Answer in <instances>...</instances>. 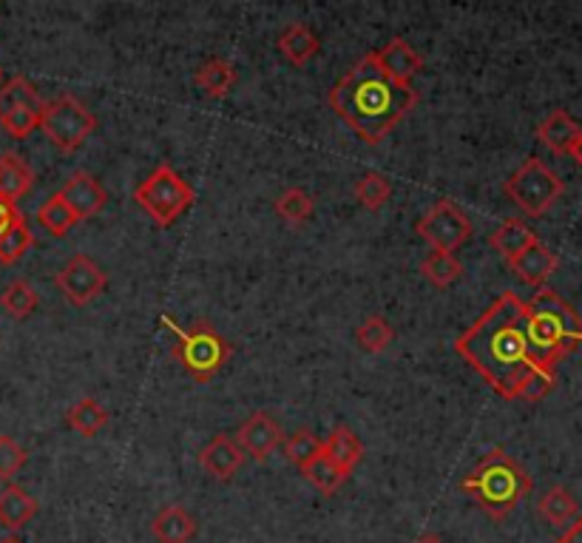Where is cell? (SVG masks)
Instances as JSON below:
<instances>
[{"mask_svg":"<svg viewBox=\"0 0 582 543\" xmlns=\"http://www.w3.org/2000/svg\"><path fill=\"white\" fill-rule=\"evenodd\" d=\"M458 356L469 361L503 399H520L526 381L542 370L531 356L526 330V302L517 293H501L461 339Z\"/></svg>","mask_w":582,"mask_h":543,"instance_id":"obj_1","label":"cell"},{"mask_svg":"<svg viewBox=\"0 0 582 543\" xmlns=\"http://www.w3.org/2000/svg\"><path fill=\"white\" fill-rule=\"evenodd\" d=\"M415 106H418V91L386 77L373 55L355 63L330 89V109L366 145H378Z\"/></svg>","mask_w":582,"mask_h":543,"instance_id":"obj_2","label":"cell"},{"mask_svg":"<svg viewBox=\"0 0 582 543\" xmlns=\"http://www.w3.org/2000/svg\"><path fill=\"white\" fill-rule=\"evenodd\" d=\"M528 347L542 370H557V361L582 345L580 313L551 287H540L526 302Z\"/></svg>","mask_w":582,"mask_h":543,"instance_id":"obj_3","label":"cell"},{"mask_svg":"<svg viewBox=\"0 0 582 543\" xmlns=\"http://www.w3.org/2000/svg\"><path fill=\"white\" fill-rule=\"evenodd\" d=\"M531 476L501 447L483 455V461L461 481L463 492L495 521L512 515L531 496Z\"/></svg>","mask_w":582,"mask_h":543,"instance_id":"obj_4","label":"cell"},{"mask_svg":"<svg viewBox=\"0 0 582 543\" xmlns=\"http://www.w3.org/2000/svg\"><path fill=\"white\" fill-rule=\"evenodd\" d=\"M163 325L174 333V359L188 370V376L199 384L217 379V373L231 359V345L222 333L213 330L210 322H197L188 330L176 327L171 316H163Z\"/></svg>","mask_w":582,"mask_h":543,"instance_id":"obj_5","label":"cell"},{"mask_svg":"<svg viewBox=\"0 0 582 543\" xmlns=\"http://www.w3.org/2000/svg\"><path fill=\"white\" fill-rule=\"evenodd\" d=\"M194 188L168 163L156 165L145 183L136 185L134 199L160 228H171L194 205Z\"/></svg>","mask_w":582,"mask_h":543,"instance_id":"obj_6","label":"cell"},{"mask_svg":"<svg viewBox=\"0 0 582 543\" xmlns=\"http://www.w3.org/2000/svg\"><path fill=\"white\" fill-rule=\"evenodd\" d=\"M562 180L557 177L549 165L537 160V156H528L526 163L508 177L506 183V197L520 208L526 217H542L549 214L557 205V199L562 197Z\"/></svg>","mask_w":582,"mask_h":543,"instance_id":"obj_7","label":"cell"},{"mask_svg":"<svg viewBox=\"0 0 582 543\" xmlns=\"http://www.w3.org/2000/svg\"><path fill=\"white\" fill-rule=\"evenodd\" d=\"M41 129L63 154H75L88 137L95 134L97 120L95 115L83 106L77 97L61 95L55 100L43 102Z\"/></svg>","mask_w":582,"mask_h":543,"instance_id":"obj_8","label":"cell"},{"mask_svg":"<svg viewBox=\"0 0 582 543\" xmlns=\"http://www.w3.org/2000/svg\"><path fill=\"white\" fill-rule=\"evenodd\" d=\"M415 228H418L420 237L432 245L435 251L454 253L472 237V222H469V217L458 205L449 203V199H440L427 217L418 219Z\"/></svg>","mask_w":582,"mask_h":543,"instance_id":"obj_9","label":"cell"},{"mask_svg":"<svg viewBox=\"0 0 582 543\" xmlns=\"http://www.w3.org/2000/svg\"><path fill=\"white\" fill-rule=\"evenodd\" d=\"M57 287L63 291L68 302L75 307H86L100 296L106 287H109V276L97 265L95 259L86 257V253H75L68 259L63 271L57 273Z\"/></svg>","mask_w":582,"mask_h":543,"instance_id":"obj_10","label":"cell"},{"mask_svg":"<svg viewBox=\"0 0 582 543\" xmlns=\"http://www.w3.org/2000/svg\"><path fill=\"white\" fill-rule=\"evenodd\" d=\"M282 442H285V433L278 427V422L262 410L253 413L237 433V444L242 447V453H248L256 461H264L267 455L276 453Z\"/></svg>","mask_w":582,"mask_h":543,"instance_id":"obj_11","label":"cell"},{"mask_svg":"<svg viewBox=\"0 0 582 543\" xmlns=\"http://www.w3.org/2000/svg\"><path fill=\"white\" fill-rule=\"evenodd\" d=\"M57 194L66 199V205L75 211L77 219L97 217V214L106 208V203H109L106 188H102V185L97 183L91 174H86V171H75V174L66 180V185H63Z\"/></svg>","mask_w":582,"mask_h":543,"instance_id":"obj_12","label":"cell"},{"mask_svg":"<svg viewBox=\"0 0 582 543\" xmlns=\"http://www.w3.org/2000/svg\"><path fill=\"white\" fill-rule=\"evenodd\" d=\"M244 461L242 447L237 444V438L231 435H213L202 449H199V464L208 473L210 478H217V481H231L233 476L239 473Z\"/></svg>","mask_w":582,"mask_h":543,"instance_id":"obj_13","label":"cell"},{"mask_svg":"<svg viewBox=\"0 0 582 543\" xmlns=\"http://www.w3.org/2000/svg\"><path fill=\"white\" fill-rule=\"evenodd\" d=\"M373 57L375 63L384 68V75L393 77V80L400 83V86H413V77L424 68L420 55L407 41H404V37H393V41L386 43L381 52H373Z\"/></svg>","mask_w":582,"mask_h":543,"instance_id":"obj_14","label":"cell"},{"mask_svg":"<svg viewBox=\"0 0 582 543\" xmlns=\"http://www.w3.org/2000/svg\"><path fill=\"white\" fill-rule=\"evenodd\" d=\"M508 265H512V271L520 276V282H526V285L531 287H540L542 282L557 271L560 259H557L554 251H549V248L537 239V242L528 245L526 251L517 253Z\"/></svg>","mask_w":582,"mask_h":543,"instance_id":"obj_15","label":"cell"},{"mask_svg":"<svg viewBox=\"0 0 582 543\" xmlns=\"http://www.w3.org/2000/svg\"><path fill=\"white\" fill-rule=\"evenodd\" d=\"M580 137L582 129L576 126V120L569 111L562 109L551 111V115L537 126V140H540L551 154H571Z\"/></svg>","mask_w":582,"mask_h":543,"instance_id":"obj_16","label":"cell"},{"mask_svg":"<svg viewBox=\"0 0 582 543\" xmlns=\"http://www.w3.org/2000/svg\"><path fill=\"white\" fill-rule=\"evenodd\" d=\"M37 515V501L18 484H7L0 489V526L9 532L23 530Z\"/></svg>","mask_w":582,"mask_h":543,"instance_id":"obj_17","label":"cell"},{"mask_svg":"<svg viewBox=\"0 0 582 543\" xmlns=\"http://www.w3.org/2000/svg\"><path fill=\"white\" fill-rule=\"evenodd\" d=\"M151 535L160 543H190L197 535V518L190 515L185 507H165L151 521Z\"/></svg>","mask_w":582,"mask_h":543,"instance_id":"obj_18","label":"cell"},{"mask_svg":"<svg viewBox=\"0 0 582 543\" xmlns=\"http://www.w3.org/2000/svg\"><path fill=\"white\" fill-rule=\"evenodd\" d=\"M34 185V171L29 169V163L21 154L7 151L0 154V197L9 203H18L32 191Z\"/></svg>","mask_w":582,"mask_h":543,"instance_id":"obj_19","label":"cell"},{"mask_svg":"<svg viewBox=\"0 0 582 543\" xmlns=\"http://www.w3.org/2000/svg\"><path fill=\"white\" fill-rule=\"evenodd\" d=\"M319 34L307 29L305 23H293L278 37V52L293 63V66H307L312 57L319 55Z\"/></svg>","mask_w":582,"mask_h":543,"instance_id":"obj_20","label":"cell"},{"mask_svg":"<svg viewBox=\"0 0 582 543\" xmlns=\"http://www.w3.org/2000/svg\"><path fill=\"white\" fill-rule=\"evenodd\" d=\"M325 453L330 455L332 461L339 464L344 473L352 476V469L359 467L361 458H364V444H361L359 435L352 433L347 424H336V427L330 430V435H327Z\"/></svg>","mask_w":582,"mask_h":543,"instance_id":"obj_21","label":"cell"},{"mask_svg":"<svg viewBox=\"0 0 582 543\" xmlns=\"http://www.w3.org/2000/svg\"><path fill=\"white\" fill-rule=\"evenodd\" d=\"M194 80H197V86L205 95L219 100V97L231 95L233 86H237V68L228 61H222V57H210V61H205L202 66L197 68Z\"/></svg>","mask_w":582,"mask_h":543,"instance_id":"obj_22","label":"cell"},{"mask_svg":"<svg viewBox=\"0 0 582 543\" xmlns=\"http://www.w3.org/2000/svg\"><path fill=\"white\" fill-rule=\"evenodd\" d=\"M66 424L75 430L77 435H83V438H95V435L109 424V410L102 408L97 399L86 395V399H80L77 404L68 408Z\"/></svg>","mask_w":582,"mask_h":543,"instance_id":"obj_23","label":"cell"},{"mask_svg":"<svg viewBox=\"0 0 582 543\" xmlns=\"http://www.w3.org/2000/svg\"><path fill=\"white\" fill-rule=\"evenodd\" d=\"M488 242H492V248H495L506 262H512L517 253L526 251L528 245L537 242V234L531 231L523 219H506V222L488 237Z\"/></svg>","mask_w":582,"mask_h":543,"instance_id":"obj_24","label":"cell"},{"mask_svg":"<svg viewBox=\"0 0 582 543\" xmlns=\"http://www.w3.org/2000/svg\"><path fill=\"white\" fill-rule=\"evenodd\" d=\"M301 476L307 478V484H312V487L319 489L321 496H336V492L350 481V473H344L327 453L316 455V458L301 469Z\"/></svg>","mask_w":582,"mask_h":543,"instance_id":"obj_25","label":"cell"},{"mask_svg":"<svg viewBox=\"0 0 582 543\" xmlns=\"http://www.w3.org/2000/svg\"><path fill=\"white\" fill-rule=\"evenodd\" d=\"M537 512H540L542 521H549L551 526H571V523L580 518V507H576V498L571 496L565 487H551L546 496L537 503Z\"/></svg>","mask_w":582,"mask_h":543,"instance_id":"obj_26","label":"cell"},{"mask_svg":"<svg viewBox=\"0 0 582 543\" xmlns=\"http://www.w3.org/2000/svg\"><path fill=\"white\" fill-rule=\"evenodd\" d=\"M424 276L432 282L435 287H452L458 279L463 276V265L458 262V257L449 251H432L427 259H424V265H420Z\"/></svg>","mask_w":582,"mask_h":543,"instance_id":"obj_27","label":"cell"},{"mask_svg":"<svg viewBox=\"0 0 582 543\" xmlns=\"http://www.w3.org/2000/svg\"><path fill=\"white\" fill-rule=\"evenodd\" d=\"M37 222H41L43 228L52 234V237H66V234L72 231L80 219L75 217V211L68 208L66 199H63L61 194H52V197L41 205V211H37Z\"/></svg>","mask_w":582,"mask_h":543,"instance_id":"obj_28","label":"cell"},{"mask_svg":"<svg viewBox=\"0 0 582 543\" xmlns=\"http://www.w3.org/2000/svg\"><path fill=\"white\" fill-rule=\"evenodd\" d=\"M355 197H359V203L364 205L366 211H381L393 197V183L378 171H366L355 183Z\"/></svg>","mask_w":582,"mask_h":543,"instance_id":"obj_29","label":"cell"},{"mask_svg":"<svg viewBox=\"0 0 582 543\" xmlns=\"http://www.w3.org/2000/svg\"><path fill=\"white\" fill-rule=\"evenodd\" d=\"M32 245L34 237L32 231H29L26 217L21 214V217L9 225V231L0 237V265H14V262H21Z\"/></svg>","mask_w":582,"mask_h":543,"instance_id":"obj_30","label":"cell"},{"mask_svg":"<svg viewBox=\"0 0 582 543\" xmlns=\"http://www.w3.org/2000/svg\"><path fill=\"white\" fill-rule=\"evenodd\" d=\"M273 208H276V214L285 219V222L305 225L307 219L312 217V211H316V203H312V197L305 188H287L282 191V197L273 203Z\"/></svg>","mask_w":582,"mask_h":543,"instance_id":"obj_31","label":"cell"},{"mask_svg":"<svg viewBox=\"0 0 582 543\" xmlns=\"http://www.w3.org/2000/svg\"><path fill=\"white\" fill-rule=\"evenodd\" d=\"M0 305L12 319H26V316L37 311V293H34V287L29 285L26 279H14L12 285L3 291V296H0Z\"/></svg>","mask_w":582,"mask_h":543,"instance_id":"obj_32","label":"cell"},{"mask_svg":"<svg viewBox=\"0 0 582 543\" xmlns=\"http://www.w3.org/2000/svg\"><path fill=\"white\" fill-rule=\"evenodd\" d=\"M395 339V330L389 327V322L384 319V316H370V319H364V325L355 330V341H359L361 350H366V354H384L386 347L393 345Z\"/></svg>","mask_w":582,"mask_h":543,"instance_id":"obj_33","label":"cell"},{"mask_svg":"<svg viewBox=\"0 0 582 543\" xmlns=\"http://www.w3.org/2000/svg\"><path fill=\"white\" fill-rule=\"evenodd\" d=\"M41 91L34 89L26 77H12L0 86V117L9 115L18 106H41Z\"/></svg>","mask_w":582,"mask_h":543,"instance_id":"obj_34","label":"cell"},{"mask_svg":"<svg viewBox=\"0 0 582 543\" xmlns=\"http://www.w3.org/2000/svg\"><path fill=\"white\" fill-rule=\"evenodd\" d=\"M282 444H285V458L290 464H296L298 469H305L316 455L325 453V442L316 438L310 430H298L296 435H290V438Z\"/></svg>","mask_w":582,"mask_h":543,"instance_id":"obj_35","label":"cell"},{"mask_svg":"<svg viewBox=\"0 0 582 543\" xmlns=\"http://www.w3.org/2000/svg\"><path fill=\"white\" fill-rule=\"evenodd\" d=\"M41 111L43 102L41 106H18V109L0 117V126H3V131L12 134L14 140H26L34 129H41Z\"/></svg>","mask_w":582,"mask_h":543,"instance_id":"obj_36","label":"cell"},{"mask_svg":"<svg viewBox=\"0 0 582 543\" xmlns=\"http://www.w3.org/2000/svg\"><path fill=\"white\" fill-rule=\"evenodd\" d=\"M29 461V453L12 435H0V481H12Z\"/></svg>","mask_w":582,"mask_h":543,"instance_id":"obj_37","label":"cell"},{"mask_svg":"<svg viewBox=\"0 0 582 543\" xmlns=\"http://www.w3.org/2000/svg\"><path fill=\"white\" fill-rule=\"evenodd\" d=\"M18 217H21V211H18V205L0 197V237H3V234L9 231V225H12Z\"/></svg>","mask_w":582,"mask_h":543,"instance_id":"obj_38","label":"cell"},{"mask_svg":"<svg viewBox=\"0 0 582 543\" xmlns=\"http://www.w3.org/2000/svg\"><path fill=\"white\" fill-rule=\"evenodd\" d=\"M554 543H582V515L576 518L569 530H565V535H562L560 541H554Z\"/></svg>","mask_w":582,"mask_h":543,"instance_id":"obj_39","label":"cell"},{"mask_svg":"<svg viewBox=\"0 0 582 543\" xmlns=\"http://www.w3.org/2000/svg\"><path fill=\"white\" fill-rule=\"evenodd\" d=\"M415 543H447V541H443L440 535H435V532H427V535H420Z\"/></svg>","mask_w":582,"mask_h":543,"instance_id":"obj_40","label":"cell"},{"mask_svg":"<svg viewBox=\"0 0 582 543\" xmlns=\"http://www.w3.org/2000/svg\"><path fill=\"white\" fill-rule=\"evenodd\" d=\"M571 156H574L576 163L582 165V137H580V140H576V145H574V151H571Z\"/></svg>","mask_w":582,"mask_h":543,"instance_id":"obj_41","label":"cell"},{"mask_svg":"<svg viewBox=\"0 0 582 543\" xmlns=\"http://www.w3.org/2000/svg\"><path fill=\"white\" fill-rule=\"evenodd\" d=\"M0 543H23V541L18 535H9V537H3V541H0Z\"/></svg>","mask_w":582,"mask_h":543,"instance_id":"obj_42","label":"cell"},{"mask_svg":"<svg viewBox=\"0 0 582 543\" xmlns=\"http://www.w3.org/2000/svg\"><path fill=\"white\" fill-rule=\"evenodd\" d=\"M0 83H3V68H0Z\"/></svg>","mask_w":582,"mask_h":543,"instance_id":"obj_43","label":"cell"}]
</instances>
